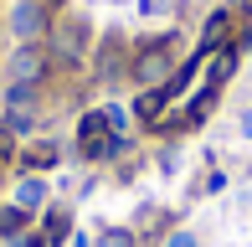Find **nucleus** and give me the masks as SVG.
<instances>
[{"instance_id": "dca6fc26", "label": "nucleus", "mask_w": 252, "mask_h": 247, "mask_svg": "<svg viewBox=\"0 0 252 247\" xmlns=\"http://www.w3.org/2000/svg\"><path fill=\"white\" fill-rule=\"evenodd\" d=\"M165 247H201V242H196V237H190V232H175V237H170Z\"/></svg>"}, {"instance_id": "0eeeda50", "label": "nucleus", "mask_w": 252, "mask_h": 247, "mask_svg": "<svg viewBox=\"0 0 252 247\" xmlns=\"http://www.w3.org/2000/svg\"><path fill=\"white\" fill-rule=\"evenodd\" d=\"M21 160H26V170H52V165H57V144H52V139H47V144H31Z\"/></svg>"}, {"instance_id": "4468645a", "label": "nucleus", "mask_w": 252, "mask_h": 247, "mask_svg": "<svg viewBox=\"0 0 252 247\" xmlns=\"http://www.w3.org/2000/svg\"><path fill=\"white\" fill-rule=\"evenodd\" d=\"M10 154H16V139H10V129H0V165H5Z\"/></svg>"}, {"instance_id": "f03ea898", "label": "nucleus", "mask_w": 252, "mask_h": 247, "mask_svg": "<svg viewBox=\"0 0 252 247\" xmlns=\"http://www.w3.org/2000/svg\"><path fill=\"white\" fill-rule=\"evenodd\" d=\"M170 67H175V57H170V41H159V47H144L139 62H134V83H144L155 93L159 83L170 88Z\"/></svg>"}, {"instance_id": "7ed1b4c3", "label": "nucleus", "mask_w": 252, "mask_h": 247, "mask_svg": "<svg viewBox=\"0 0 252 247\" xmlns=\"http://www.w3.org/2000/svg\"><path fill=\"white\" fill-rule=\"evenodd\" d=\"M10 31H16L21 41L41 36V31H47V10H41L36 0H21V5H16V16H10Z\"/></svg>"}, {"instance_id": "f8f14e48", "label": "nucleus", "mask_w": 252, "mask_h": 247, "mask_svg": "<svg viewBox=\"0 0 252 247\" xmlns=\"http://www.w3.org/2000/svg\"><path fill=\"white\" fill-rule=\"evenodd\" d=\"M139 10H144V16H170L175 0H139Z\"/></svg>"}, {"instance_id": "20e7f679", "label": "nucleus", "mask_w": 252, "mask_h": 247, "mask_svg": "<svg viewBox=\"0 0 252 247\" xmlns=\"http://www.w3.org/2000/svg\"><path fill=\"white\" fill-rule=\"evenodd\" d=\"M226 36H232V16H226V10H216V16L206 21V31H201V52L226 47Z\"/></svg>"}, {"instance_id": "f257e3e1", "label": "nucleus", "mask_w": 252, "mask_h": 247, "mask_svg": "<svg viewBox=\"0 0 252 247\" xmlns=\"http://www.w3.org/2000/svg\"><path fill=\"white\" fill-rule=\"evenodd\" d=\"M77 150H83L88 160H113V154L124 150V134L108 129V108L83 114V124H77Z\"/></svg>"}, {"instance_id": "ddd939ff", "label": "nucleus", "mask_w": 252, "mask_h": 247, "mask_svg": "<svg viewBox=\"0 0 252 247\" xmlns=\"http://www.w3.org/2000/svg\"><path fill=\"white\" fill-rule=\"evenodd\" d=\"M103 247H134L129 232H103Z\"/></svg>"}, {"instance_id": "9b49d317", "label": "nucleus", "mask_w": 252, "mask_h": 247, "mask_svg": "<svg viewBox=\"0 0 252 247\" xmlns=\"http://www.w3.org/2000/svg\"><path fill=\"white\" fill-rule=\"evenodd\" d=\"M159 108H165V93H144L139 98V114L150 119V124H159Z\"/></svg>"}, {"instance_id": "6e6552de", "label": "nucleus", "mask_w": 252, "mask_h": 247, "mask_svg": "<svg viewBox=\"0 0 252 247\" xmlns=\"http://www.w3.org/2000/svg\"><path fill=\"white\" fill-rule=\"evenodd\" d=\"M57 52H62V57H77V52H83V26H72V21L57 26Z\"/></svg>"}, {"instance_id": "39448f33", "label": "nucleus", "mask_w": 252, "mask_h": 247, "mask_svg": "<svg viewBox=\"0 0 252 247\" xmlns=\"http://www.w3.org/2000/svg\"><path fill=\"white\" fill-rule=\"evenodd\" d=\"M5 72L16 77V83H31V77L41 72V52H36V47H21L16 57H10V67H5Z\"/></svg>"}, {"instance_id": "f3484780", "label": "nucleus", "mask_w": 252, "mask_h": 247, "mask_svg": "<svg viewBox=\"0 0 252 247\" xmlns=\"http://www.w3.org/2000/svg\"><path fill=\"white\" fill-rule=\"evenodd\" d=\"M242 134H247V139H252V114H247V119H242Z\"/></svg>"}, {"instance_id": "423d86ee", "label": "nucleus", "mask_w": 252, "mask_h": 247, "mask_svg": "<svg viewBox=\"0 0 252 247\" xmlns=\"http://www.w3.org/2000/svg\"><path fill=\"white\" fill-rule=\"evenodd\" d=\"M41 201H47V181H36V175H31V181L16 185V206H21V211H36Z\"/></svg>"}, {"instance_id": "2eb2a0df", "label": "nucleus", "mask_w": 252, "mask_h": 247, "mask_svg": "<svg viewBox=\"0 0 252 247\" xmlns=\"http://www.w3.org/2000/svg\"><path fill=\"white\" fill-rule=\"evenodd\" d=\"M5 124H10V134H26V129H31V114H10Z\"/></svg>"}, {"instance_id": "9d476101", "label": "nucleus", "mask_w": 252, "mask_h": 247, "mask_svg": "<svg viewBox=\"0 0 252 247\" xmlns=\"http://www.w3.org/2000/svg\"><path fill=\"white\" fill-rule=\"evenodd\" d=\"M21 232H26V211H21V206L0 211V237H21Z\"/></svg>"}, {"instance_id": "1a4fd4ad", "label": "nucleus", "mask_w": 252, "mask_h": 247, "mask_svg": "<svg viewBox=\"0 0 252 247\" xmlns=\"http://www.w3.org/2000/svg\"><path fill=\"white\" fill-rule=\"evenodd\" d=\"M41 237H47V247H57V242H62V237H67V211H62V206H57V211H52V216H47V221H41Z\"/></svg>"}]
</instances>
